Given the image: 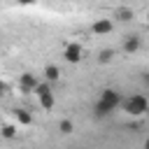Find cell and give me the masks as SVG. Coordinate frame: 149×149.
I'll use <instances>...</instances> for the list:
<instances>
[{
  "mask_svg": "<svg viewBox=\"0 0 149 149\" xmlns=\"http://www.w3.org/2000/svg\"><path fill=\"white\" fill-rule=\"evenodd\" d=\"M58 133H61V135H72V133H74V121L61 119V121H58Z\"/></svg>",
  "mask_w": 149,
  "mask_h": 149,
  "instance_id": "13",
  "label": "cell"
},
{
  "mask_svg": "<svg viewBox=\"0 0 149 149\" xmlns=\"http://www.w3.org/2000/svg\"><path fill=\"white\" fill-rule=\"evenodd\" d=\"M119 107H123L126 114H130V116H142V114H147V109H149V100H147L142 93H133V95H128V98H121V105H119Z\"/></svg>",
  "mask_w": 149,
  "mask_h": 149,
  "instance_id": "1",
  "label": "cell"
},
{
  "mask_svg": "<svg viewBox=\"0 0 149 149\" xmlns=\"http://www.w3.org/2000/svg\"><path fill=\"white\" fill-rule=\"evenodd\" d=\"M112 112H114V109H112L105 100H100V98H98V102L93 105V116H95V119H105V116H109Z\"/></svg>",
  "mask_w": 149,
  "mask_h": 149,
  "instance_id": "9",
  "label": "cell"
},
{
  "mask_svg": "<svg viewBox=\"0 0 149 149\" xmlns=\"http://www.w3.org/2000/svg\"><path fill=\"white\" fill-rule=\"evenodd\" d=\"M35 86H37V74H33V72H21L19 74V88H21V93H33Z\"/></svg>",
  "mask_w": 149,
  "mask_h": 149,
  "instance_id": "5",
  "label": "cell"
},
{
  "mask_svg": "<svg viewBox=\"0 0 149 149\" xmlns=\"http://www.w3.org/2000/svg\"><path fill=\"white\" fill-rule=\"evenodd\" d=\"M33 93H37V100L42 105V109H54L56 107V93L51 91V81H37V86L33 88Z\"/></svg>",
  "mask_w": 149,
  "mask_h": 149,
  "instance_id": "2",
  "label": "cell"
},
{
  "mask_svg": "<svg viewBox=\"0 0 149 149\" xmlns=\"http://www.w3.org/2000/svg\"><path fill=\"white\" fill-rule=\"evenodd\" d=\"M42 74H44V79L47 81H58L61 79V68L58 65H54V63H49V65H44V70H42Z\"/></svg>",
  "mask_w": 149,
  "mask_h": 149,
  "instance_id": "10",
  "label": "cell"
},
{
  "mask_svg": "<svg viewBox=\"0 0 149 149\" xmlns=\"http://www.w3.org/2000/svg\"><path fill=\"white\" fill-rule=\"evenodd\" d=\"M114 56H116V51L114 49H100V54H98V63H102V65H107V63H112L114 61Z\"/></svg>",
  "mask_w": 149,
  "mask_h": 149,
  "instance_id": "12",
  "label": "cell"
},
{
  "mask_svg": "<svg viewBox=\"0 0 149 149\" xmlns=\"http://www.w3.org/2000/svg\"><path fill=\"white\" fill-rule=\"evenodd\" d=\"M91 30H93V35H109L114 30V21L112 19H95Z\"/></svg>",
  "mask_w": 149,
  "mask_h": 149,
  "instance_id": "6",
  "label": "cell"
},
{
  "mask_svg": "<svg viewBox=\"0 0 149 149\" xmlns=\"http://www.w3.org/2000/svg\"><path fill=\"white\" fill-rule=\"evenodd\" d=\"M100 100H105L112 109H116V107L121 105V93H119L116 88H102V91H100Z\"/></svg>",
  "mask_w": 149,
  "mask_h": 149,
  "instance_id": "7",
  "label": "cell"
},
{
  "mask_svg": "<svg viewBox=\"0 0 149 149\" xmlns=\"http://www.w3.org/2000/svg\"><path fill=\"white\" fill-rule=\"evenodd\" d=\"M63 58H65L68 63H79V61L84 58V49H81V44L70 42V44L63 49Z\"/></svg>",
  "mask_w": 149,
  "mask_h": 149,
  "instance_id": "3",
  "label": "cell"
},
{
  "mask_svg": "<svg viewBox=\"0 0 149 149\" xmlns=\"http://www.w3.org/2000/svg\"><path fill=\"white\" fill-rule=\"evenodd\" d=\"M142 79H144V84H149V72H144V77H142Z\"/></svg>",
  "mask_w": 149,
  "mask_h": 149,
  "instance_id": "17",
  "label": "cell"
},
{
  "mask_svg": "<svg viewBox=\"0 0 149 149\" xmlns=\"http://www.w3.org/2000/svg\"><path fill=\"white\" fill-rule=\"evenodd\" d=\"M144 147H147V149H149V137H147V140H144Z\"/></svg>",
  "mask_w": 149,
  "mask_h": 149,
  "instance_id": "18",
  "label": "cell"
},
{
  "mask_svg": "<svg viewBox=\"0 0 149 149\" xmlns=\"http://www.w3.org/2000/svg\"><path fill=\"white\" fill-rule=\"evenodd\" d=\"M14 119H16L21 126H30V123H33L30 112H28V109H23V107H16V109H14Z\"/></svg>",
  "mask_w": 149,
  "mask_h": 149,
  "instance_id": "11",
  "label": "cell"
},
{
  "mask_svg": "<svg viewBox=\"0 0 149 149\" xmlns=\"http://www.w3.org/2000/svg\"><path fill=\"white\" fill-rule=\"evenodd\" d=\"M140 47H142V37H140V35H126L123 42H121V49H123V54H128V56L137 54Z\"/></svg>",
  "mask_w": 149,
  "mask_h": 149,
  "instance_id": "4",
  "label": "cell"
},
{
  "mask_svg": "<svg viewBox=\"0 0 149 149\" xmlns=\"http://www.w3.org/2000/svg\"><path fill=\"white\" fill-rule=\"evenodd\" d=\"M147 28H149V12H147Z\"/></svg>",
  "mask_w": 149,
  "mask_h": 149,
  "instance_id": "19",
  "label": "cell"
},
{
  "mask_svg": "<svg viewBox=\"0 0 149 149\" xmlns=\"http://www.w3.org/2000/svg\"><path fill=\"white\" fill-rule=\"evenodd\" d=\"M0 135H2L5 140H12V137L16 135V126H14V123H5V126L0 128Z\"/></svg>",
  "mask_w": 149,
  "mask_h": 149,
  "instance_id": "14",
  "label": "cell"
},
{
  "mask_svg": "<svg viewBox=\"0 0 149 149\" xmlns=\"http://www.w3.org/2000/svg\"><path fill=\"white\" fill-rule=\"evenodd\" d=\"M5 91H7V86H5V81H2V79H0V98H2V95H5Z\"/></svg>",
  "mask_w": 149,
  "mask_h": 149,
  "instance_id": "16",
  "label": "cell"
},
{
  "mask_svg": "<svg viewBox=\"0 0 149 149\" xmlns=\"http://www.w3.org/2000/svg\"><path fill=\"white\" fill-rule=\"evenodd\" d=\"M133 19H135V12L130 7H116L112 14V21H119V23H130Z\"/></svg>",
  "mask_w": 149,
  "mask_h": 149,
  "instance_id": "8",
  "label": "cell"
},
{
  "mask_svg": "<svg viewBox=\"0 0 149 149\" xmlns=\"http://www.w3.org/2000/svg\"><path fill=\"white\" fill-rule=\"evenodd\" d=\"M16 2H19V5H35L37 0H16Z\"/></svg>",
  "mask_w": 149,
  "mask_h": 149,
  "instance_id": "15",
  "label": "cell"
}]
</instances>
